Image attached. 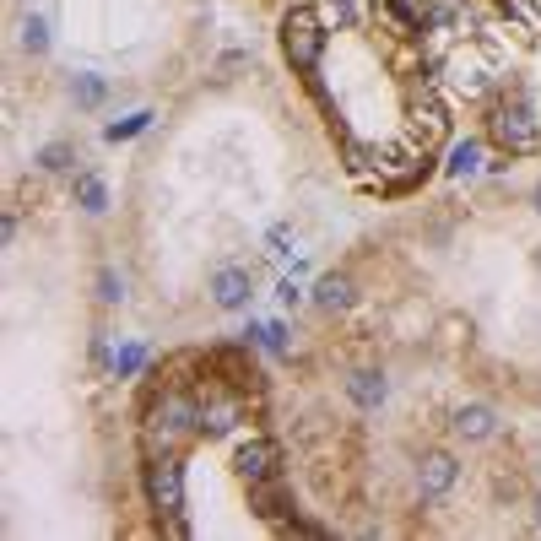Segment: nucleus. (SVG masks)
I'll use <instances>...</instances> for the list:
<instances>
[{
	"mask_svg": "<svg viewBox=\"0 0 541 541\" xmlns=\"http://www.w3.org/2000/svg\"><path fill=\"white\" fill-rule=\"evenodd\" d=\"M190 433H201V401H195L190 390H174V385H168L163 395H152L147 422H141L147 455L179 450V439H190Z\"/></svg>",
	"mask_w": 541,
	"mask_h": 541,
	"instance_id": "f257e3e1",
	"label": "nucleus"
},
{
	"mask_svg": "<svg viewBox=\"0 0 541 541\" xmlns=\"http://www.w3.org/2000/svg\"><path fill=\"white\" fill-rule=\"evenodd\" d=\"M487 141H493L504 157L541 152V103L531 92H509V98L493 109V120H487Z\"/></svg>",
	"mask_w": 541,
	"mask_h": 541,
	"instance_id": "f03ea898",
	"label": "nucleus"
},
{
	"mask_svg": "<svg viewBox=\"0 0 541 541\" xmlns=\"http://www.w3.org/2000/svg\"><path fill=\"white\" fill-rule=\"evenodd\" d=\"M282 55L303 82H314L320 55H325V11L320 6H287L282 11Z\"/></svg>",
	"mask_w": 541,
	"mask_h": 541,
	"instance_id": "7ed1b4c3",
	"label": "nucleus"
},
{
	"mask_svg": "<svg viewBox=\"0 0 541 541\" xmlns=\"http://www.w3.org/2000/svg\"><path fill=\"white\" fill-rule=\"evenodd\" d=\"M141 487H147V504L157 520H179L184 514V460L179 450H163L147 460V471H141Z\"/></svg>",
	"mask_w": 541,
	"mask_h": 541,
	"instance_id": "20e7f679",
	"label": "nucleus"
},
{
	"mask_svg": "<svg viewBox=\"0 0 541 541\" xmlns=\"http://www.w3.org/2000/svg\"><path fill=\"white\" fill-rule=\"evenodd\" d=\"M412 147H422V152H433L444 136H450V109H444V98L433 87H422V92H412Z\"/></svg>",
	"mask_w": 541,
	"mask_h": 541,
	"instance_id": "39448f33",
	"label": "nucleus"
},
{
	"mask_svg": "<svg viewBox=\"0 0 541 541\" xmlns=\"http://www.w3.org/2000/svg\"><path fill=\"white\" fill-rule=\"evenodd\" d=\"M233 477L244 487L266 482V477H282V444L276 439H244L239 450H233Z\"/></svg>",
	"mask_w": 541,
	"mask_h": 541,
	"instance_id": "423d86ee",
	"label": "nucleus"
},
{
	"mask_svg": "<svg viewBox=\"0 0 541 541\" xmlns=\"http://www.w3.org/2000/svg\"><path fill=\"white\" fill-rule=\"evenodd\" d=\"M444 71H450V92H466V98H482V92L498 82V65L487 60L482 44H471V55L460 49V55L444 65Z\"/></svg>",
	"mask_w": 541,
	"mask_h": 541,
	"instance_id": "0eeeda50",
	"label": "nucleus"
},
{
	"mask_svg": "<svg viewBox=\"0 0 541 541\" xmlns=\"http://www.w3.org/2000/svg\"><path fill=\"white\" fill-rule=\"evenodd\" d=\"M460 482V460L450 450H428L417 460V498L422 504H439V498H450Z\"/></svg>",
	"mask_w": 541,
	"mask_h": 541,
	"instance_id": "6e6552de",
	"label": "nucleus"
},
{
	"mask_svg": "<svg viewBox=\"0 0 541 541\" xmlns=\"http://www.w3.org/2000/svg\"><path fill=\"white\" fill-rule=\"evenodd\" d=\"M249 298H255V271L249 266H217L211 271V303L228 314L249 309Z\"/></svg>",
	"mask_w": 541,
	"mask_h": 541,
	"instance_id": "1a4fd4ad",
	"label": "nucleus"
},
{
	"mask_svg": "<svg viewBox=\"0 0 541 541\" xmlns=\"http://www.w3.org/2000/svg\"><path fill=\"white\" fill-rule=\"evenodd\" d=\"M249 509L260 514L266 525H287L293 520V487H287V477H266V482H255L249 487Z\"/></svg>",
	"mask_w": 541,
	"mask_h": 541,
	"instance_id": "9d476101",
	"label": "nucleus"
},
{
	"mask_svg": "<svg viewBox=\"0 0 541 541\" xmlns=\"http://www.w3.org/2000/svg\"><path fill=\"white\" fill-rule=\"evenodd\" d=\"M347 401L358 406V412H379V406L390 401L385 368H352V374H347Z\"/></svg>",
	"mask_w": 541,
	"mask_h": 541,
	"instance_id": "9b49d317",
	"label": "nucleus"
},
{
	"mask_svg": "<svg viewBox=\"0 0 541 541\" xmlns=\"http://www.w3.org/2000/svg\"><path fill=\"white\" fill-rule=\"evenodd\" d=\"M450 428H455V439H466V444H487L498 433V412L487 401H466V406H455Z\"/></svg>",
	"mask_w": 541,
	"mask_h": 541,
	"instance_id": "f8f14e48",
	"label": "nucleus"
},
{
	"mask_svg": "<svg viewBox=\"0 0 541 541\" xmlns=\"http://www.w3.org/2000/svg\"><path fill=\"white\" fill-rule=\"evenodd\" d=\"M352 303H358V287H352L347 271H325L320 282H314V309L320 314H347Z\"/></svg>",
	"mask_w": 541,
	"mask_h": 541,
	"instance_id": "ddd939ff",
	"label": "nucleus"
},
{
	"mask_svg": "<svg viewBox=\"0 0 541 541\" xmlns=\"http://www.w3.org/2000/svg\"><path fill=\"white\" fill-rule=\"evenodd\" d=\"M71 201L87 211V217H103L109 211V184H103L98 174H76V184H71Z\"/></svg>",
	"mask_w": 541,
	"mask_h": 541,
	"instance_id": "4468645a",
	"label": "nucleus"
},
{
	"mask_svg": "<svg viewBox=\"0 0 541 541\" xmlns=\"http://www.w3.org/2000/svg\"><path fill=\"white\" fill-rule=\"evenodd\" d=\"M71 103L76 109H103L109 103V76H98V71L71 76Z\"/></svg>",
	"mask_w": 541,
	"mask_h": 541,
	"instance_id": "2eb2a0df",
	"label": "nucleus"
},
{
	"mask_svg": "<svg viewBox=\"0 0 541 541\" xmlns=\"http://www.w3.org/2000/svg\"><path fill=\"white\" fill-rule=\"evenodd\" d=\"M444 174H450V179H471V174H482V136L455 141V152H450V163H444Z\"/></svg>",
	"mask_w": 541,
	"mask_h": 541,
	"instance_id": "dca6fc26",
	"label": "nucleus"
},
{
	"mask_svg": "<svg viewBox=\"0 0 541 541\" xmlns=\"http://www.w3.org/2000/svg\"><path fill=\"white\" fill-rule=\"evenodd\" d=\"M244 341H249V347H260V352H271V358H287V352H293L287 325H255V320H249L244 325Z\"/></svg>",
	"mask_w": 541,
	"mask_h": 541,
	"instance_id": "f3484780",
	"label": "nucleus"
},
{
	"mask_svg": "<svg viewBox=\"0 0 541 541\" xmlns=\"http://www.w3.org/2000/svg\"><path fill=\"white\" fill-rule=\"evenodd\" d=\"M157 120L152 109H136V114H125V120H114V125H103V141H114V147H120V141H136L141 130H147Z\"/></svg>",
	"mask_w": 541,
	"mask_h": 541,
	"instance_id": "a211bd4d",
	"label": "nucleus"
},
{
	"mask_svg": "<svg viewBox=\"0 0 541 541\" xmlns=\"http://www.w3.org/2000/svg\"><path fill=\"white\" fill-rule=\"evenodd\" d=\"M33 163L44 168V174H65V168L76 163V147H71V141H49V147L33 152Z\"/></svg>",
	"mask_w": 541,
	"mask_h": 541,
	"instance_id": "6ab92c4d",
	"label": "nucleus"
},
{
	"mask_svg": "<svg viewBox=\"0 0 541 541\" xmlns=\"http://www.w3.org/2000/svg\"><path fill=\"white\" fill-rule=\"evenodd\" d=\"M114 379H130V374H141V368H147V347H141V341H136V347H120V352H114Z\"/></svg>",
	"mask_w": 541,
	"mask_h": 541,
	"instance_id": "aec40b11",
	"label": "nucleus"
},
{
	"mask_svg": "<svg viewBox=\"0 0 541 541\" xmlns=\"http://www.w3.org/2000/svg\"><path fill=\"white\" fill-rule=\"evenodd\" d=\"M22 49H28V55H49V22L44 17L22 22Z\"/></svg>",
	"mask_w": 541,
	"mask_h": 541,
	"instance_id": "412c9836",
	"label": "nucleus"
},
{
	"mask_svg": "<svg viewBox=\"0 0 541 541\" xmlns=\"http://www.w3.org/2000/svg\"><path fill=\"white\" fill-rule=\"evenodd\" d=\"M120 298H125V276L114 266H103L98 271V303H120Z\"/></svg>",
	"mask_w": 541,
	"mask_h": 541,
	"instance_id": "4be33fe9",
	"label": "nucleus"
},
{
	"mask_svg": "<svg viewBox=\"0 0 541 541\" xmlns=\"http://www.w3.org/2000/svg\"><path fill=\"white\" fill-rule=\"evenodd\" d=\"M266 244H271V255H293V244H298L293 222H276V228L266 233Z\"/></svg>",
	"mask_w": 541,
	"mask_h": 541,
	"instance_id": "5701e85b",
	"label": "nucleus"
},
{
	"mask_svg": "<svg viewBox=\"0 0 541 541\" xmlns=\"http://www.w3.org/2000/svg\"><path fill=\"white\" fill-rule=\"evenodd\" d=\"M504 11L520 28H531V22H541V0H504Z\"/></svg>",
	"mask_w": 541,
	"mask_h": 541,
	"instance_id": "b1692460",
	"label": "nucleus"
},
{
	"mask_svg": "<svg viewBox=\"0 0 541 541\" xmlns=\"http://www.w3.org/2000/svg\"><path fill=\"white\" fill-rule=\"evenodd\" d=\"M276 298H282L287 309H298V303H303V287L293 282V276H282V282H276Z\"/></svg>",
	"mask_w": 541,
	"mask_h": 541,
	"instance_id": "393cba45",
	"label": "nucleus"
},
{
	"mask_svg": "<svg viewBox=\"0 0 541 541\" xmlns=\"http://www.w3.org/2000/svg\"><path fill=\"white\" fill-rule=\"evenodd\" d=\"M0 239H6V244L17 239V211H6V217H0Z\"/></svg>",
	"mask_w": 541,
	"mask_h": 541,
	"instance_id": "a878e982",
	"label": "nucleus"
},
{
	"mask_svg": "<svg viewBox=\"0 0 541 541\" xmlns=\"http://www.w3.org/2000/svg\"><path fill=\"white\" fill-rule=\"evenodd\" d=\"M531 531L541 536V487H536V493H531Z\"/></svg>",
	"mask_w": 541,
	"mask_h": 541,
	"instance_id": "bb28decb",
	"label": "nucleus"
},
{
	"mask_svg": "<svg viewBox=\"0 0 541 541\" xmlns=\"http://www.w3.org/2000/svg\"><path fill=\"white\" fill-rule=\"evenodd\" d=\"M531 206H536V217H541V184H536V190H531Z\"/></svg>",
	"mask_w": 541,
	"mask_h": 541,
	"instance_id": "cd10ccee",
	"label": "nucleus"
}]
</instances>
